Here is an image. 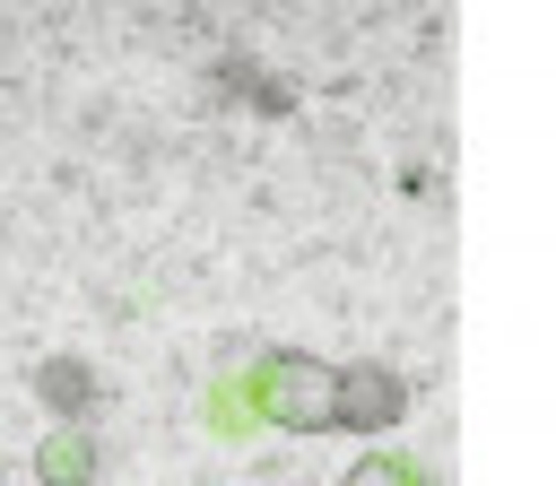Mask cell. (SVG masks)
<instances>
[{
    "label": "cell",
    "instance_id": "obj_1",
    "mask_svg": "<svg viewBox=\"0 0 556 486\" xmlns=\"http://www.w3.org/2000/svg\"><path fill=\"white\" fill-rule=\"evenodd\" d=\"M252 408L287 434H339V364L313 347H269L252 356Z\"/></svg>",
    "mask_w": 556,
    "mask_h": 486
},
{
    "label": "cell",
    "instance_id": "obj_2",
    "mask_svg": "<svg viewBox=\"0 0 556 486\" xmlns=\"http://www.w3.org/2000/svg\"><path fill=\"white\" fill-rule=\"evenodd\" d=\"M408 417V382L391 364H339V425L348 434H391Z\"/></svg>",
    "mask_w": 556,
    "mask_h": 486
},
{
    "label": "cell",
    "instance_id": "obj_3",
    "mask_svg": "<svg viewBox=\"0 0 556 486\" xmlns=\"http://www.w3.org/2000/svg\"><path fill=\"white\" fill-rule=\"evenodd\" d=\"M35 399H43L61 425H87V408L104 399V382H96L78 356H43V364H35Z\"/></svg>",
    "mask_w": 556,
    "mask_h": 486
},
{
    "label": "cell",
    "instance_id": "obj_4",
    "mask_svg": "<svg viewBox=\"0 0 556 486\" xmlns=\"http://www.w3.org/2000/svg\"><path fill=\"white\" fill-rule=\"evenodd\" d=\"M35 477L43 486H96V434L87 425H52L35 443Z\"/></svg>",
    "mask_w": 556,
    "mask_h": 486
},
{
    "label": "cell",
    "instance_id": "obj_5",
    "mask_svg": "<svg viewBox=\"0 0 556 486\" xmlns=\"http://www.w3.org/2000/svg\"><path fill=\"white\" fill-rule=\"evenodd\" d=\"M208 87H217V95H243L252 113H295V87H287V78H261L243 52H235V61H217V69H208Z\"/></svg>",
    "mask_w": 556,
    "mask_h": 486
},
{
    "label": "cell",
    "instance_id": "obj_6",
    "mask_svg": "<svg viewBox=\"0 0 556 486\" xmlns=\"http://www.w3.org/2000/svg\"><path fill=\"white\" fill-rule=\"evenodd\" d=\"M348 486H426V469L400 460V451H365V460L348 469Z\"/></svg>",
    "mask_w": 556,
    "mask_h": 486
}]
</instances>
